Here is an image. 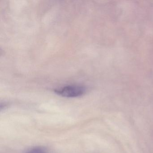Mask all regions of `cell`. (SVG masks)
I'll return each instance as SVG.
<instances>
[{"label": "cell", "instance_id": "2", "mask_svg": "<svg viewBox=\"0 0 153 153\" xmlns=\"http://www.w3.org/2000/svg\"><path fill=\"white\" fill-rule=\"evenodd\" d=\"M26 153H48L45 149L41 147H36L29 149Z\"/></svg>", "mask_w": 153, "mask_h": 153}, {"label": "cell", "instance_id": "1", "mask_svg": "<svg viewBox=\"0 0 153 153\" xmlns=\"http://www.w3.org/2000/svg\"><path fill=\"white\" fill-rule=\"evenodd\" d=\"M86 92L84 87L79 85H68L59 89H55L57 94L66 97H75L80 96Z\"/></svg>", "mask_w": 153, "mask_h": 153}]
</instances>
